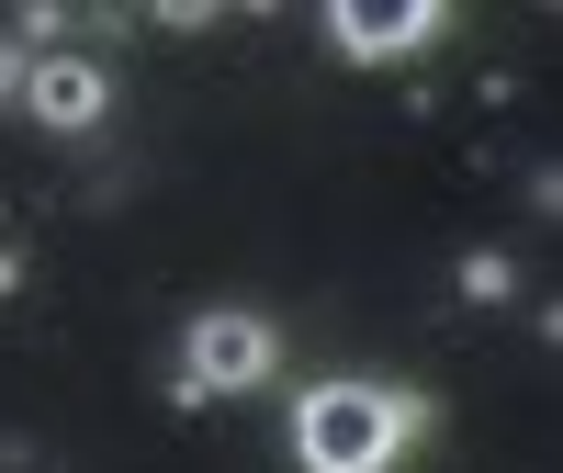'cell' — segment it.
I'll return each mask as SVG.
<instances>
[{
    "instance_id": "6da1fadb",
    "label": "cell",
    "mask_w": 563,
    "mask_h": 473,
    "mask_svg": "<svg viewBox=\"0 0 563 473\" xmlns=\"http://www.w3.org/2000/svg\"><path fill=\"white\" fill-rule=\"evenodd\" d=\"M417 429H429V417H417V395H395V384H305L294 462L305 473H395V451Z\"/></svg>"
},
{
    "instance_id": "7a4b0ae2",
    "label": "cell",
    "mask_w": 563,
    "mask_h": 473,
    "mask_svg": "<svg viewBox=\"0 0 563 473\" xmlns=\"http://www.w3.org/2000/svg\"><path fill=\"white\" fill-rule=\"evenodd\" d=\"M271 361H282V339H271V316H249V305H214V316H192L180 327V384H192L203 406L214 395H249V384H271Z\"/></svg>"
},
{
    "instance_id": "3957f363",
    "label": "cell",
    "mask_w": 563,
    "mask_h": 473,
    "mask_svg": "<svg viewBox=\"0 0 563 473\" xmlns=\"http://www.w3.org/2000/svg\"><path fill=\"white\" fill-rule=\"evenodd\" d=\"M23 113H34L45 135H90V124L113 113L102 57H34V68H23Z\"/></svg>"
},
{
    "instance_id": "277c9868",
    "label": "cell",
    "mask_w": 563,
    "mask_h": 473,
    "mask_svg": "<svg viewBox=\"0 0 563 473\" xmlns=\"http://www.w3.org/2000/svg\"><path fill=\"white\" fill-rule=\"evenodd\" d=\"M327 34H339V57L384 68V57H417V45L440 34V0H339V12H327Z\"/></svg>"
},
{
    "instance_id": "5b68a950",
    "label": "cell",
    "mask_w": 563,
    "mask_h": 473,
    "mask_svg": "<svg viewBox=\"0 0 563 473\" xmlns=\"http://www.w3.org/2000/svg\"><path fill=\"white\" fill-rule=\"evenodd\" d=\"M507 294H519L507 249H474V260H462V305H507Z\"/></svg>"
},
{
    "instance_id": "8992f818",
    "label": "cell",
    "mask_w": 563,
    "mask_h": 473,
    "mask_svg": "<svg viewBox=\"0 0 563 473\" xmlns=\"http://www.w3.org/2000/svg\"><path fill=\"white\" fill-rule=\"evenodd\" d=\"M23 68H34V57H23L12 34H0V102H23Z\"/></svg>"
},
{
    "instance_id": "52a82bcc",
    "label": "cell",
    "mask_w": 563,
    "mask_h": 473,
    "mask_svg": "<svg viewBox=\"0 0 563 473\" xmlns=\"http://www.w3.org/2000/svg\"><path fill=\"white\" fill-rule=\"evenodd\" d=\"M12 282H23V260H12V249H0V294H12Z\"/></svg>"
}]
</instances>
